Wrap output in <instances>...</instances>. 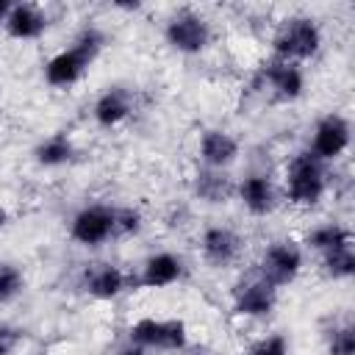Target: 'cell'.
Here are the masks:
<instances>
[{
  "mask_svg": "<svg viewBox=\"0 0 355 355\" xmlns=\"http://www.w3.org/2000/svg\"><path fill=\"white\" fill-rule=\"evenodd\" d=\"M103 47H105V33L100 28H94V25L83 28L72 39L69 47H64V50H58V53H53L47 58V64L42 69L44 83L53 86V89H69V86H75L92 69V64L97 61V55L103 53Z\"/></svg>",
  "mask_w": 355,
  "mask_h": 355,
  "instance_id": "6da1fadb",
  "label": "cell"
},
{
  "mask_svg": "<svg viewBox=\"0 0 355 355\" xmlns=\"http://www.w3.org/2000/svg\"><path fill=\"white\" fill-rule=\"evenodd\" d=\"M283 186H286V200L294 208H313V205H319L322 197L327 194V172H324V164L311 150L294 153L286 161Z\"/></svg>",
  "mask_w": 355,
  "mask_h": 355,
  "instance_id": "7a4b0ae2",
  "label": "cell"
},
{
  "mask_svg": "<svg viewBox=\"0 0 355 355\" xmlns=\"http://www.w3.org/2000/svg\"><path fill=\"white\" fill-rule=\"evenodd\" d=\"M322 42H324L322 25L308 14H294V17H286L275 28V33H272V58L305 64V61L319 55Z\"/></svg>",
  "mask_w": 355,
  "mask_h": 355,
  "instance_id": "3957f363",
  "label": "cell"
},
{
  "mask_svg": "<svg viewBox=\"0 0 355 355\" xmlns=\"http://www.w3.org/2000/svg\"><path fill=\"white\" fill-rule=\"evenodd\" d=\"M211 39H214V31H211L208 17L194 8H178L164 22V42L180 55L205 53Z\"/></svg>",
  "mask_w": 355,
  "mask_h": 355,
  "instance_id": "277c9868",
  "label": "cell"
},
{
  "mask_svg": "<svg viewBox=\"0 0 355 355\" xmlns=\"http://www.w3.org/2000/svg\"><path fill=\"white\" fill-rule=\"evenodd\" d=\"M302 263H305V252H302L300 241H294V239H275V241H269L263 247L255 272L280 291V288L291 286L300 277Z\"/></svg>",
  "mask_w": 355,
  "mask_h": 355,
  "instance_id": "5b68a950",
  "label": "cell"
},
{
  "mask_svg": "<svg viewBox=\"0 0 355 355\" xmlns=\"http://www.w3.org/2000/svg\"><path fill=\"white\" fill-rule=\"evenodd\" d=\"M69 239L80 247H103L114 239V205L92 202L72 214Z\"/></svg>",
  "mask_w": 355,
  "mask_h": 355,
  "instance_id": "8992f818",
  "label": "cell"
},
{
  "mask_svg": "<svg viewBox=\"0 0 355 355\" xmlns=\"http://www.w3.org/2000/svg\"><path fill=\"white\" fill-rule=\"evenodd\" d=\"M349 141H352V125H349V119L344 114H336L333 111V114H324L322 119H316L308 150L322 164H330V161H338L349 150Z\"/></svg>",
  "mask_w": 355,
  "mask_h": 355,
  "instance_id": "52a82bcc",
  "label": "cell"
},
{
  "mask_svg": "<svg viewBox=\"0 0 355 355\" xmlns=\"http://www.w3.org/2000/svg\"><path fill=\"white\" fill-rule=\"evenodd\" d=\"M277 308V288L266 283L258 272L233 288V313L244 319H266Z\"/></svg>",
  "mask_w": 355,
  "mask_h": 355,
  "instance_id": "ba28073f",
  "label": "cell"
},
{
  "mask_svg": "<svg viewBox=\"0 0 355 355\" xmlns=\"http://www.w3.org/2000/svg\"><path fill=\"white\" fill-rule=\"evenodd\" d=\"M261 80L269 89V94L280 103H294L305 94V69L302 64H294V61L269 58L261 67Z\"/></svg>",
  "mask_w": 355,
  "mask_h": 355,
  "instance_id": "9c48e42d",
  "label": "cell"
},
{
  "mask_svg": "<svg viewBox=\"0 0 355 355\" xmlns=\"http://www.w3.org/2000/svg\"><path fill=\"white\" fill-rule=\"evenodd\" d=\"M241 144L230 130L222 128H208L200 133L197 141V158L202 164V169H214V172H225L227 166H233L239 161Z\"/></svg>",
  "mask_w": 355,
  "mask_h": 355,
  "instance_id": "30bf717a",
  "label": "cell"
},
{
  "mask_svg": "<svg viewBox=\"0 0 355 355\" xmlns=\"http://www.w3.org/2000/svg\"><path fill=\"white\" fill-rule=\"evenodd\" d=\"M241 252V236L233 227L211 225L200 236V255L211 269H227Z\"/></svg>",
  "mask_w": 355,
  "mask_h": 355,
  "instance_id": "8fae6325",
  "label": "cell"
},
{
  "mask_svg": "<svg viewBox=\"0 0 355 355\" xmlns=\"http://www.w3.org/2000/svg\"><path fill=\"white\" fill-rule=\"evenodd\" d=\"M47 11L39 3H14L3 22V31L14 42H36L47 33Z\"/></svg>",
  "mask_w": 355,
  "mask_h": 355,
  "instance_id": "7c38bea8",
  "label": "cell"
},
{
  "mask_svg": "<svg viewBox=\"0 0 355 355\" xmlns=\"http://www.w3.org/2000/svg\"><path fill=\"white\" fill-rule=\"evenodd\" d=\"M133 105H136V100H133V92L130 89H125V86H108L105 92L97 94V100L92 105V119H94L97 128L111 130V128H119L133 114Z\"/></svg>",
  "mask_w": 355,
  "mask_h": 355,
  "instance_id": "4fadbf2b",
  "label": "cell"
},
{
  "mask_svg": "<svg viewBox=\"0 0 355 355\" xmlns=\"http://www.w3.org/2000/svg\"><path fill=\"white\" fill-rule=\"evenodd\" d=\"M236 197L244 205V211L252 214V216H269L277 205V189L261 172H252V175L241 178L236 183Z\"/></svg>",
  "mask_w": 355,
  "mask_h": 355,
  "instance_id": "5bb4252c",
  "label": "cell"
},
{
  "mask_svg": "<svg viewBox=\"0 0 355 355\" xmlns=\"http://www.w3.org/2000/svg\"><path fill=\"white\" fill-rule=\"evenodd\" d=\"M83 288L97 302H111L128 288V275L116 263H92L83 277Z\"/></svg>",
  "mask_w": 355,
  "mask_h": 355,
  "instance_id": "9a60e30c",
  "label": "cell"
},
{
  "mask_svg": "<svg viewBox=\"0 0 355 355\" xmlns=\"http://www.w3.org/2000/svg\"><path fill=\"white\" fill-rule=\"evenodd\" d=\"M183 277V261L175 252H153L144 258L139 269V286L141 288H169Z\"/></svg>",
  "mask_w": 355,
  "mask_h": 355,
  "instance_id": "2e32d148",
  "label": "cell"
},
{
  "mask_svg": "<svg viewBox=\"0 0 355 355\" xmlns=\"http://www.w3.org/2000/svg\"><path fill=\"white\" fill-rule=\"evenodd\" d=\"M75 141L67 136V133H50L44 136L36 147H33V161L42 166V169H61L67 164L75 161Z\"/></svg>",
  "mask_w": 355,
  "mask_h": 355,
  "instance_id": "e0dca14e",
  "label": "cell"
},
{
  "mask_svg": "<svg viewBox=\"0 0 355 355\" xmlns=\"http://www.w3.org/2000/svg\"><path fill=\"white\" fill-rule=\"evenodd\" d=\"M302 244L322 255V252H330V250L352 244V230L347 225H341V222H322V225H316V227H311L305 233Z\"/></svg>",
  "mask_w": 355,
  "mask_h": 355,
  "instance_id": "ac0fdd59",
  "label": "cell"
},
{
  "mask_svg": "<svg viewBox=\"0 0 355 355\" xmlns=\"http://www.w3.org/2000/svg\"><path fill=\"white\" fill-rule=\"evenodd\" d=\"M194 191L200 200L205 202H225V197L230 191H236V186H230V180L225 178V172H214V169H200L194 178Z\"/></svg>",
  "mask_w": 355,
  "mask_h": 355,
  "instance_id": "d6986e66",
  "label": "cell"
},
{
  "mask_svg": "<svg viewBox=\"0 0 355 355\" xmlns=\"http://www.w3.org/2000/svg\"><path fill=\"white\" fill-rule=\"evenodd\" d=\"M322 272L330 280H349L355 275V247H338L330 252H322Z\"/></svg>",
  "mask_w": 355,
  "mask_h": 355,
  "instance_id": "ffe728a7",
  "label": "cell"
},
{
  "mask_svg": "<svg viewBox=\"0 0 355 355\" xmlns=\"http://www.w3.org/2000/svg\"><path fill=\"white\" fill-rule=\"evenodd\" d=\"M161 327H164V319L141 316V319H136V322L128 327V341L144 347L147 352H150V349H158V344H161Z\"/></svg>",
  "mask_w": 355,
  "mask_h": 355,
  "instance_id": "44dd1931",
  "label": "cell"
},
{
  "mask_svg": "<svg viewBox=\"0 0 355 355\" xmlns=\"http://www.w3.org/2000/svg\"><path fill=\"white\" fill-rule=\"evenodd\" d=\"M25 291V272L14 261H0V305L14 302Z\"/></svg>",
  "mask_w": 355,
  "mask_h": 355,
  "instance_id": "7402d4cb",
  "label": "cell"
},
{
  "mask_svg": "<svg viewBox=\"0 0 355 355\" xmlns=\"http://www.w3.org/2000/svg\"><path fill=\"white\" fill-rule=\"evenodd\" d=\"M189 344V327L180 316H166L161 327V344L158 352H180Z\"/></svg>",
  "mask_w": 355,
  "mask_h": 355,
  "instance_id": "603a6c76",
  "label": "cell"
},
{
  "mask_svg": "<svg viewBox=\"0 0 355 355\" xmlns=\"http://www.w3.org/2000/svg\"><path fill=\"white\" fill-rule=\"evenodd\" d=\"M144 227V216L133 205H114V239H130Z\"/></svg>",
  "mask_w": 355,
  "mask_h": 355,
  "instance_id": "cb8c5ba5",
  "label": "cell"
},
{
  "mask_svg": "<svg viewBox=\"0 0 355 355\" xmlns=\"http://www.w3.org/2000/svg\"><path fill=\"white\" fill-rule=\"evenodd\" d=\"M327 355H355V324L349 319L327 333Z\"/></svg>",
  "mask_w": 355,
  "mask_h": 355,
  "instance_id": "d4e9b609",
  "label": "cell"
},
{
  "mask_svg": "<svg viewBox=\"0 0 355 355\" xmlns=\"http://www.w3.org/2000/svg\"><path fill=\"white\" fill-rule=\"evenodd\" d=\"M291 344L286 333H266L261 338H255L247 349V355H288Z\"/></svg>",
  "mask_w": 355,
  "mask_h": 355,
  "instance_id": "484cf974",
  "label": "cell"
},
{
  "mask_svg": "<svg viewBox=\"0 0 355 355\" xmlns=\"http://www.w3.org/2000/svg\"><path fill=\"white\" fill-rule=\"evenodd\" d=\"M22 344V330L17 324L0 322V355H14Z\"/></svg>",
  "mask_w": 355,
  "mask_h": 355,
  "instance_id": "4316f807",
  "label": "cell"
},
{
  "mask_svg": "<svg viewBox=\"0 0 355 355\" xmlns=\"http://www.w3.org/2000/svg\"><path fill=\"white\" fill-rule=\"evenodd\" d=\"M116 355H147V349L144 347H139V344H122L119 349H116Z\"/></svg>",
  "mask_w": 355,
  "mask_h": 355,
  "instance_id": "83f0119b",
  "label": "cell"
},
{
  "mask_svg": "<svg viewBox=\"0 0 355 355\" xmlns=\"http://www.w3.org/2000/svg\"><path fill=\"white\" fill-rule=\"evenodd\" d=\"M11 6H14L11 0H0V25L6 22V17H8V11H11Z\"/></svg>",
  "mask_w": 355,
  "mask_h": 355,
  "instance_id": "f1b7e54d",
  "label": "cell"
},
{
  "mask_svg": "<svg viewBox=\"0 0 355 355\" xmlns=\"http://www.w3.org/2000/svg\"><path fill=\"white\" fill-rule=\"evenodd\" d=\"M8 222H11V214H8V208H6L3 202H0V230H3V227H6Z\"/></svg>",
  "mask_w": 355,
  "mask_h": 355,
  "instance_id": "f546056e",
  "label": "cell"
},
{
  "mask_svg": "<svg viewBox=\"0 0 355 355\" xmlns=\"http://www.w3.org/2000/svg\"><path fill=\"white\" fill-rule=\"evenodd\" d=\"M0 97H3V86H0Z\"/></svg>",
  "mask_w": 355,
  "mask_h": 355,
  "instance_id": "4dcf8cb0",
  "label": "cell"
}]
</instances>
